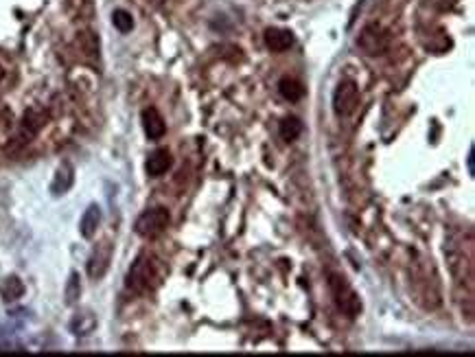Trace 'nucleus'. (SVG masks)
I'll return each mask as SVG.
<instances>
[{"instance_id":"2","label":"nucleus","mask_w":475,"mask_h":357,"mask_svg":"<svg viewBox=\"0 0 475 357\" xmlns=\"http://www.w3.org/2000/svg\"><path fill=\"white\" fill-rule=\"evenodd\" d=\"M329 289L333 294V301H335L338 309L346 318H357L362 314L360 294L353 289V285L342 274H329Z\"/></svg>"},{"instance_id":"21","label":"nucleus","mask_w":475,"mask_h":357,"mask_svg":"<svg viewBox=\"0 0 475 357\" xmlns=\"http://www.w3.org/2000/svg\"><path fill=\"white\" fill-rule=\"evenodd\" d=\"M79 294H81V283H79V274H71V279H68V283H66V303L68 305H73V303H77V299H79Z\"/></svg>"},{"instance_id":"4","label":"nucleus","mask_w":475,"mask_h":357,"mask_svg":"<svg viewBox=\"0 0 475 357\" xmlns=\"http://www.w3.org/2000/svg\"><path fill=\"white\" fill-rule=\"evenodd\" d=\"M171 224V215L165 206H156V208H150V211H145L138 219H136V234H140L142 239H156L160 237Z\"/></svg>"},{"instance_id":"1","label":"nucleus","mask_w":475,"mask_h":357,"mask_svg":"<svg viewBox=\"0 0 475 357\" xmlns=\"http://www.w3.org/2000/svg\"><path fill=\"white\" fill-rule=\"evenodd\" d=\"M162 279H165V265L160 263V259L145 252L132 263L125 285L136 294H147L154 291L162 283Z\"/></svg>"},{"instance_id":"10","label":"nucleus","mask_w":475,"mask_h":357,"mask_svg":"<svg viewBox=\"0 0 475 357\" xmlns=\"http://www.w3.org/2000/svg\"><path fill=\"white\" fill-rule=\"evenodd\" d=\"M75 44H77L79 53H81L85 59H90V62H99L101 42H99V36H97L95 31H90V29H83V31L77 33Z\"/></svg>"},{"instance_id":"15","label":"nucleus","mask_w":475,"mask_h":357,"mask_svg":"<svg viewBox=\"0 0 475 357\" xmlns=\"http://www.w3.org/2000/svg\"><path fill=\"white\" fill-rule=\"evenodd\" d=\"M73 180H75V171L68 162H62L55 173V180H53V193L55 195H62L66 193L71 187H73Z\"/></svg>"},{"instance_id":"16","label":"nucleus","mask_w":475,"mask_h":357,"mask_svg":"<svg viewBox=\"0 0 475 357\" xmlns=\"http://www.w3.org/2000/svg\"><path fill=\"white\" fill-rule=\"evenodd\" d=\"M278 93L287 101H301L305 97V86L293 77H283L278 81Z\"/></svg>"},{"instance_id":"20","label":"nucleus","mask_w":475,"mask_h":357,"mask_svg":"<svg viewBox=\"0 0 475 357\" xmlns=\"http://www.w3.org/2000/svg\"><path fill=\"white\" fill-rule=\"evenodd\" d=\"M112 24H114L121 33H130L132 29H134V18H132V14L125 11V9H116V11L112 14Z\"/></svg>"},{"instance_id":"9","label":"nucleus","mask_w":475,"mask_h":357,"mask_svg":"<svg viewBox=\"0 0 475 357\" xmlns=\"http://www.w3.org/2000/svg\"><path fill=\"white\" fill-rule=\"evenodd\" d=\"M110 257H112V250L108 244H99L95 248V252L90 254V259H88V276H90L93 281H99L110 267Z\"/></svg>"},{"instance_id":"12","label":"nucleus","mask_w":475,"mask_h":357,"mask_svg":"<svg viewBox=\"0 0 475 357\" xmlns=\"http://www.w3.org/2000/svg\"><path fill=\"white\" fill-rule=\"evenodd\" d=\"M171 167H173V156H171L169 150L152 152L150 158H147V162H145V171H147V175H152V177L165 175Z\"/></svg>"},{"instance_id":"3","label":"nucleus","mask_w":475,"mask_h":357,"mask_svg":"<svg viewBox=\"0 0 475 357\" xmlns=\"http://www.w3.org/2000/svg\"><path fill=\"white\" fill-rule=\"evenodd\" d=\"M357 48L368 57H381L392 48V36L377 22L366 24L357 36Z\"/></svg>"},{"instance_id":"14","label":"nucleus","mask_w":475,"mask_h":357,"mask_svg":"<svg viewBox=\"0 0 475 357\" xmlns=\"http://www.w3.org/2000/svg\"><path fill=\"white\" fill-rule=\"evenodd\" d=\"M99 224H101V208H99L97 204L88 206V208H85V213L81 215V222H79V230H81V234L85 237V239H90V237H95Z\"/></svg>"},{"instance_id":"13","label":"nucleus","mask_w":475,"mask_h":357,"mask_svg":"<svg viewBox=\"0 0 475 357\" xmlns=\"http://www.w3.org/2000/svg\"><path fill=\"white\" fill-rule=\"evenodd\" d=\"M16 140V118L9 108L0 105V147H9Z\"/></svg>"},{"instance_id":"7","label":"nucleus","mask_w":475,"mask_h":357,"mask_svg":"<svg viewBox=\"0 0 475 357\" xmlns=\"http://www.w3.org/2000/svg\"><path fill=\"white\" fill-rule=\"evenodd\" d=\"M447 259H449V270L454 274V279L458 283H473V263L471 259L462 252V250H449L447 252Z\"/></svg>"},{"instance_id":"22","label":"nucleus","mask_w":475,"mask_h":357,"mask_svg":"<svg viewBox=\"0 0 475 357\" xmlns=\"http://www.w3.org/2000/svg\"><path fill=\"white\" fill-rule=\"evenodd\" d=\"M3 77H5V68L0 66V81H3Z\"/></svg>"},{"instance_id":"8","label":"nucleus","mask_w":475,"mask_h":357,"mask_svg":"<svg viewBox=\"0 0 475 357\" xmlns=\"http://www.w3.org/2000/svg\"><path fill=\"white\" fill-rule=\"evenodd\" d=\"M140 121H142V130H145V136L150 140H160L167 132V125H165V118L162 114L156 110V108H145L142 114H140Z\"/></svg>"},{"instance_id":"5","label":"nucleus","mask_w":475,"mask_h":357,"mask_svg":"<svg viewBox=\"0 0 475 357\" xmlns=\"http://www.w3.org/2000/svg\"><path fill=\"white\" fill-rule=\"evenodd\" d=\"M360 103V88L350 79H342L333 90V112L338 116H348Z\"/></svg>"},{"instance_id":"17","label":"nucleus","mask_w":475,"mask_h":357,"mask_svg":"<svg viewBox=\"0 0 475 357\" xmlns=\"http://www.w3.org/2000/svg\"><path fill=\"white\" fill-rule=\"evenodd\" d=\"M95 326H97V318L93 316V311H81L71 320V331L79 338L93 333Z\"/></svg>"},{"instance_id":"11","label":"nucleus","mask_w":475,"mask_h":357,"mask_svg":"<svg viewBox=\"0 0 475 357\" xmlns=\"http://www.w3.org/2000/svg\"><path fill=\"white\" fill-rule=\"evenodd\" d=\"M265 46L272 53H285L293 46V33L287 31V29H278V26H270L263 36Z\"/></svg>"},{"instance_id":"18","label":"nucleus","mask_w":475,"mask_h":357,"mask_svg":"<svg viewBox=\"0 0 475 357\" xmlns=\"http://www.w3.org/2000/svg\"><path fill=\"white\" fill-rule=\"evenodd\" d=\"M278 134H281L283 140L291 143L303 134V123L296 116H285L281 121V125H278Z\"/></svg>"},{"instance_id":"6","label":"nucleus","mask_w":475,"mask_h":357,"mask_svg":"<svg viewBox=\"0 0 475 357\" xmlns=\"http://www.w3.org/2000/svg\"><path fill=\"white\" fill-rule=\"evenodd\" d=\"M46 112L42 108H28L20 121V128H16V140L18 143H28L44 125H46ZM14 140V143H16Z\"/></svg>"},{"instance_id":"19","label":"nucleus","mask_w":475,"mask_h":357,"mask_svg":"<svg viewBox=\"0 0 475 357\" xmlns=\"http://www.w3.org/2000/svg\"><path fill=\"white\" fill-rule=\"evenodd\" d=\"M0 294L5 296V301H18L24 294V285L18 276H7L3 285H0Z\"/></svg>"}]
</instances>
